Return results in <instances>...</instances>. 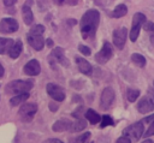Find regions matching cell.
<instances>
[{"label":"cell","mask_w":154,"mask_h":143,"mask_svg":"<svg viewBox=\"0 0 154 143\" xmlns=\"http://www.w3.org/2000/svg\"><path fill=\"white\" fill-rule=\"evenodd\" d=\"M99 22H100V13L97 10H89L83 14L79 26H81L82 37L84 40L94 37Z\"/></svg>","instance_id":"6da1fadb"},{"label":"cell","mask_w":154,"mask_h":143,"mask_svg":"<svg viewBox=\"0 0 154 143\" xmlns=\"http://www.w3.org/2000/svg\"><path fill=\"white\" fill-rule=\"evenodd\" d=\"M34 83L31 81H23V79H18V81H12L7 84V91L17 95V94H22V93H29L32 88Z\"/></svg>","instance_id":"7a4b0ae2"},{"label":"cell","mask_w":154,"mask_h":143,"mask_svg":"<svg viewBox=\"0 0 154 143\" xmlns=\"http://www.w3.org/2000/svg\"><path fill=\"white\" fill-rule=\"evenodd\" d=\"M137 111L142 114H147L154 111V90L148 89L147 94L137 103Z\"/></svg>","instance_id":"3957f363"},{"label":"cell","mask_w":154,"mask_h":143,"mask_svg":"<svg viewBox=\"0 0 154 143\" xmlns=\"http://www.w3.org/2000/svg\"><path fill=\"white\" fill-rule=\"evenodd\" d=\"M146 22V16L143 13H135L134 17H132V25H131V29H130V40L132 42H135L140 35V30L142 28V25L144 24Z\"/></svg>","instance_id":"277c9868"},{"label":"cell","mask_w":154,"mask_h":143,"mask_svg":"<svg viewBox=\"0 0 154 143\" xmlns=\"http://www.w3.org/2000/svg\"><path fill=\"white\" fill-rule=\"evenodd\" d=\"M143 124L142 121L140 123H135L128 127H125L123 130V135L126 136L128 138H130V141H138L142 136H143Z\"/></svg>","instance_id":"5b68a950"},{"label":"cell","mask_w":154,"mask_h":143,"mask_svg":"<svg viewBox=\"0 0 154 143\" xmlns=\"http://www.w3.org/2000/svg\"><path fill=\"white\" fill-rule=\"evenodd\" d=\"M114 97H116L114 90H113L111 87L105 88V89L102 90V93H101V97H100V108L103 109V111L109 109L111 106L113 105Z\"/></svg>","instance_id":"8992f818"},{"label":"cell","mask_w":154,"mask_h":143,"mask_svg":"<svg viewBox=\"0 0 154 143\" xmlns=\"http://www.w3.org/2000/svg\"><path fill=\"white\" fill-rule=\"evenodd\" d=\"M37 112L36 103H24L18 111V115L23 121H30Z\"/></svg>","instance_id":"52a82bcc"},{"label":"cell","mask_w":154,"mask_h":143,"mask_svg":"<svg viewBox=\"0 0 154 143\" xmlns=\"http://www.w3.org/2000/svg\"><path fill=\"white\" fill-rule=\"evenodd\" d=\"M113 55V47L109 42H103L101 50L95 55V60L99 64H106Z\"/></svg>","instance_id":"ba28073f"},{"label":"cell","mask_w":154,"mask_h":143,"mask_svg":"<svg viewBox=\"0 0 154 143\" xmlns=\"http://www.w3.org/2000/svg\"><path fill=\"white\" fill-rule=\"evenodd\" d=\"M46 90H47V94H48L54 101L61 102V101L65 100V91H64V89L60 88L59 85L53 84V83H48L47 87H46Z\"/></svg>","instance_id":"9c48e42d"},{"label":"cell","mask_w":154,"mask_h":143,"mask_svg":"<svg viewBox=\"0 0 154 143\" xmlns=\"http://www.w3.org/2000/svg\"><path fill=\"white\" fill-rule=\"evenodd\" d=\"M128 37V29L126 28H119L113 31V43L117 48L123 49Z\"/></svg>","instance_id":"30bf717a"},{"label":"cell","mask_w":154,"mask_h":143,"mask_svg":"<svg viewBox=\"0 0 154 143\" xmlns=\"http://www.w3.org/2000/svg\"><path fill=\"white\" fill-rule=\"evenodd\" d=\"M18 30V23L13 18H4L0 22V32L12 34Z\"/></svg>","instance_id":"8fae6325"},{"label":"cell","mask_w":154,"mask_h":143,"mask_svg":"<svg viewBox=\"0 0 154 143\" xmlns=\"http://www.w3.org/2000/svg\"><path fill=\"white\" fill-rule=\"evenodd\" d=\"M23 70H24V73L28 75V76H37L41 72V66H40L38 60L31 59V60H29L24 65V68Z\"/></svg>","instance_id":"7c38bea8"},{"label":"cell","mask_w":154,"mask_h":143,"mask_svg":"<svg viewBox=\"0 0 154 143\" xmlns=\"http://www.w3.org/2000/svg\"><path fill=\"white\" fill-rule=\"evenodd\" d=\"M28 42L29 44L35 49V50H42L45 46V40L42 35H34V34H28Z\"/></svg>","instance_id":"4fadbf2b"},{"label":"cell","mask_w":154,"mask_h":143,"mask_svg":"<svg viewBox=\"0 0 154 143\" xmlns=\"http://www.w3.org/2000/svg\"><path fill=\"white\" fill-rule=\"evenodd\" d=\"M75 60H76L77 67H78V70H79L81 73H83V75H85V76H90V75H91L93 67H91V65H90L89 61H87V60H85L84 58H82V56H76Z\"/></svg>","instance_id":"5bb4252c"},{"label":"cell","mask_w":154,"mask_h":143,"mask_svg":"<svg viewBox=\"0 0 154 143\" xmlns=\"http://www.w3.org/2000/svg\"><path fill=\"white\" fill-rule=\"evenodd\" d=\"M52 56L55 59L57 62H59V64H61V65H64V66H67V65H69V60H67V58L65 56V52H64V49H63L61 47L54 48L53 52H52Z\"/></svg>","instance_id":"9a60e30c"},{"label":"cell","mask_w":154,"mask_h":143,"mask_svg":"<svg viewBox=\"0 0 154 143\" xmlns=\"http://www.w3.org/2000/svg\"><path fill=\"white\" fill-rule=\"evenodd\" d=\"M53 131L55 132H61V131H67L70 129H72V123L67 119H60L58 121H55L52 126Z\"/></svg>","instance_id":"2e32d148"},{"label":"cell","mask_w":154,"mask_h":143,"mask_svg":"<svg viewBox=\"0 0 154 143\" xmlns=\"http://www.w3.org/2000/svg\"><path fill=\"white\" fill-rule=\"evenodd\" d=\"M22 17H23V20H24V23L26 25L32 24V22H34V14H32V11H31V8H30L29 5H25V4L23 5V7H22Z\"/></svg>","instance_id":"e0dca14e"},{"label":"cell","mask_w":154,"mask_h":143,"mask_svg":"<svg viewBox=\"0 0 154 143\" xmlns=\"http://www.w3.org/2000/svg\"><path fill=\"white\" fill-rule=\"evenodd\" d=\"M22 48H23V43H22V41H20V40H17V41H14L13 46L11 47V49L8 50L7 54L10 55V58L16 59V58H18L19 54L22 53Z\"/></svg>","instance_id":"ac0fdd59"},{"label":"cell","mask_w":154,"mask_h":143,"mask_svg":"<svg viewBox=\"0 0 154 143\" xmlns=\"http://www.w3.org/2000/svg\"><path fill=\"white\" fill-rule=\"evenodd\" d=\"M14 41L12 38H5V37H0V54H6L8 53V50L11 49V47L13 46Z\"/></svg>","instance_id":"d6986e66"},{"label":"cell","mask_w":154,"mask_h":143,"mask_svg":"<svg viewBox=\"0 0 154 143\" xmlns=\"http://www.w3.org/2000/svg\"><path fill=\"white\" fill-rule=\"evenodd\" d=\"M29 97V93H22V94H17L14 96H12L10 99V105L11 106H18L20 103H23L24 101H26Z\"/></svg>","instance_id":"ffe728a7"},{"label":"cell","mask_w":154,"mask_h":143,"mask_svg":"<svg viewBox=\"0 0 154 143\" xmlns=\"http://www.w3.org/2000/svg\"><path fill=\"white\" fill-rule=\"evenodd\" d=\"M126 13H128V7L124 4H120V5L116 6V8L112 11L111 16L113 18H120V17H124Z\"/></svg>","instance_id":"44dd1931"},{"label":"cell","mask_w":154,"mask_h":143,"mask_svg":"<svg viewBox=\"0 0 154 143\" xmlns=\"http://www.w3.org/2000/svg\"><path fill=\"white\" fill-rule=\"evenodd\" d=\"M84 115H85V119H87L90 124H97L99 121H101V117H100L94 109H88Z\"/></svg>","instance_id":"7402d4cb"},{"label":"cell","mask_w":154,"mask_h":143,"mask_svg":"<svg viewBox=\"0 0 154 143\" xmlns=\"http://www.w3.org/2000/svg\"><path fill=\"white\" fill-rule=\"evenodd\" d=\"M131 60L138 67H144L146 66V59H144V56L141 55V54H138V53H134L131 55Z\"/></svg>","instance_id":"603a6c76"},{"label":"cell","mask_w":154,"mask_h":143,"mask_svg":"<svg viewBox=\"0 0 154 143\" xmlns=\"http://www.w3.org/2000/svg\"><path fill=\"white\" fill-rule=\"evenodd\" d=\"M138 96H140V90L131 89V88L128 89V91H126V99H128L129 102H135Z\"/></svg>","instance_id":"cb8c5ba5"},{"label":"cell","mask_w":154,"mask_h":143,"mask_svg":"<svg viewBox=\"0 0 154 143\" xmlns=\"http://www.w3.org/2000/svg\"><path fill=\"white\" fill-rule=\"evenodd\" d=\"M87 127V120H84V119H77V121L75 123V124H72V131H75V132H78V131H81V130H84Z\"/></svg>","instance_id":"d4e9b609"},{"label":"cell","mask_w":154,"mask_h":143,"mask_svg":"<svg viewBox=\"0 0 154 143\" xmlns=\"http://www.w3.org/2000/svg\"><path fill=\"white\" fill-rule=\"evenodd\" d=\"M89 137H90V132H84L82 135H78L75 139H72L71 143H85Z\"/></svg>","instance_id":"484cf974"},{"label":"cell","mask_w":154,"mask_h":143,"mask_svg":"<svg viewBox=\"0 0 154 143\" xmlns=\"http://www.w3.org/2000/svg\"><path fill=\"white\" fill-rule=\"evenodd\" d=\"M43 32H45V26L41 25V24L34 25V26L30 29V31H29V34H34V35H42Z\"/></svg>","instance_id":"4316f807"},{"label":"cell","mask_w":154,"mask_h":143,"mask_svg":"<svg viewBox=\"0 0 154 143\" xmlns=\"http://www.w3.org/2000/svg\"><path fill=\"white\" fill-rule=\"evenodd\" d=\"M109 125H113V119L109 117V115H102L101 118V127H106V126H109Z\"/></svg>","instance_id":"83f0119b"},{"label":"cell","mask_w":154,"mask_h":143,"mask_svg":"<svg viewBox=\"0 0 154 143\" xmlns=\"http://www.w3.org/2000/svg\"><path fill=\"white\" fill-rule=\"evenodd\" d=\"M144 30L150 32V36H154V23L153 22H144Z\"/></svg>","instance_id":"f1b7e54d"},{"label":"cell","mask_w":154,"mask_h":143,"mask_svg":"<svg viewBox=\"0 0 154 143\" xmlns=\"http://www.w3.org/2000/svg\"><path fill=\"white\" fill-rule=\"evenodd\" d=\"M78 50L83 54V55H90V48L89 47H87V46H84V44H79L78 46Z\"/></svg>","instance_id":"f546056e"},{"label":"cell","mask_w":154,"mask_h":143,"mask_svg":"<svg viewBox=\"0 0 154 143\" xmlns=\"http://www.w3.org/2000/svg\"><path fill=\"white\" fill-rule=\"evenodd\" d=\"M144 137H149V136H154V121L153 123H150V126H149V129L147 130V132L143 135Z\"/></svg>","instance_id":"4dcf8cb0"},{"label":"cell","mask_w":154,"mask_h":143,"mask_svg":"<svg viewBox=\"0 0 154 143\" xmlns=\"http://www.w3.org/2000/svg\"><path fill=\"white\" fill-rule=\"evenodd\" d=\"M116 143H130V138H128L126 136H122L120 138L117 139Z\"/></svg>","instance_id":"1f68e13d"},{"label":"cell","mask_w":154,"mask_h":143,"mask_svg":"<svg viewBox=\"0 0 154 143\" xmlns=\"http://www.w3.org/2000/svg\"><path fill=\"white\" fill-rule=\"evenodd\" d=\"M43 143H64V142L58 138H49V139H46Z\"/></svg>","instance_id":"d6a6232c"},{"label":"cell","mask_w":154,"mask_h":143,"mask_svg":"<svg viewBox=\"0 0 154 143\" xmlns=\"http://www.w3.org/2000/svg\"><path fill=\"white\" fill-rule=\"evenodd\" d=\"M78 0H64V5H70V6H75L77 5Z\"/></svg>","instance_id":"836d02e7"},{"label":"cell","mask_w":154,"mask_h":143,"mask_svg":"<svg viewBox=\"0 0 154 143\" xmlns=\"http://www.w3.org/2000/svg\"><path fill=\"white\" fill-rule=\"evenodd\" d=\"M154 121V114H152V115H149V117H146L143 120H142V123H153Z\"/></svg>","instance_id":"e575fe53"},{"label":"cell","mask_w":154,"mask_h":143,"mask_svg":"<svg viewBox=\"0 0 154 143\" xmlns=\"http://www.w3.org/2000/svg\"><path fill=\"white\" fill-rule=\"evenodd\" d=\"M16 1L17 0H4V5L5 6H12L16 4Z\"/></svg>","instance_id":"d590c367"},{"label":"cell","mask_w":154,"mask_h":143,"mask_svg":"<svg viewBox=\"0 0 154 143\" xmlns=\"http://www.w3.org/2000/svg\"><path fill=\"white\" fill-rule=\"evenodd\" d=\"M54 1V4H57V5H64V0H53Z\"/></svg>","instance_id":"8d00e7d4"},{"label":"cell","mask_w":154,"mask_h":143,"mask_svg":"<svg viewBox=\"0 0 154 143\" xmlns=\"http://www.w3.org/2000/svg\"><path fill=\"white\" fill-rule=\"evenodd\" d=\"M67 23H69L70 25H73V24H76V20L71 18V19H67Z\"/></svg>","instance_id":"74e56055"},{"label":"cell","mask_w":154,"mask_h":143,"mask_svg":"<svg viewBox=\"0 0 154 143\" xmlns=\"http://www.w3.org/2000/svg\"><path fill=\"white\" fill-rule=\"evenodd\" d=\"M46 43H47V46H49V47H53V41H52L51 38H48Z\"/></svg>","instance_id":"f35d334b"},{"label":"cell","mask_w":154,"mask_h":143,"mask_svg":"<svg viewBox=\"0 0 154 143\" xmlns=\"http://www.w3.org/2000/svg\"><path fill=\"white\" fill-rule=\"evenodd\" d=\"M4 72H5V71H4V67H2V65L0 64V78L4 76Z\"/></svg>","instance_id":"ab89813d"},{"label":"cell","mask_w":154,"mask_h":143,"mask_svg":"<svg viewBox=\"0 0 154 143\" xmlns=\"http://www.w3.org/2000/svg\"><path fill=\"white\" fill-rule=\"evenodd\" d=\"M49 107H51V109H52V111H57V108H58V107H55V105H54V103H51V105H49Z\"/></svg>","instance_id":"60d3db41"},{"label":"cell","mask_w":154,"mask_h":143,"mask_svg":"<svg viewBox=\"0 0 154 143\" xmlns=\"http://www.w3.org/2000/svg\"><path fill=\"white\" fill-rule=\"evenodd\" d=\"M25 5H29V6H31V5H32V0H28V1L25 2Z\"/></svg>","instance_id":"b9f144b4"},{"label":"cell","mask_w":154,"mask_h":143,"mask_svg":"<svg viewBox=\"0 0 154 143\" xmlns=\"http://www.w3.org/2000/svg\"><path fill=\"white\" fill-rule=\"evenodd\" d=\"M142 143H154V142H153L152 139H146V141H143Z\"/></svg>","instance_id":"7bdbcfd3"},{"label":"cell","mask_w":154,"mask_h":143,"mask_svg":"<svg viewBox=\"0 0 154 143\" xmlns=\"http://www.w3.org/2000/svg\"><path fill=\"white\" fill-rule=\"evenodd\" d=\"M91 143H93V142H91Z\"/></svg>","instance_id":"ee69618b"}]
</instances>
